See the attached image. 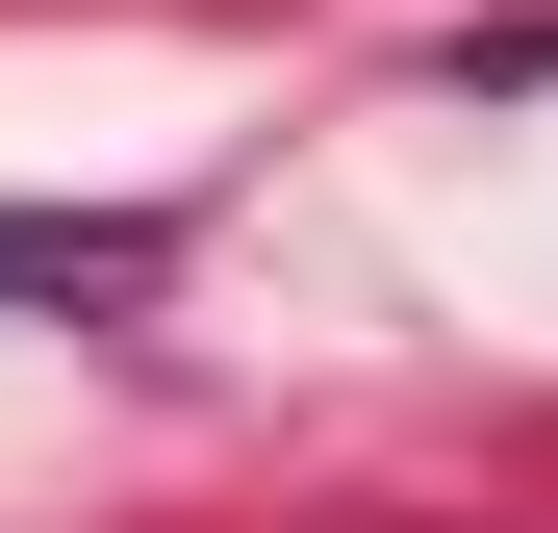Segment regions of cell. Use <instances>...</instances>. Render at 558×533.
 Here are the masks:
<instances>
[{"label":"cell","mask_w":558,"mask_h":533,"mask_svg":"<svg viewBox=\"0 0 558 533\" xmlns=\"http://www.w3.org/2000/svg\"><path fill=\"white\" fill-rule=\"evenodd\" d=\"M26 305H153V229L128 204H0V330Z\"/></svg>","instance_id":"obj_1"}]
</instances>
